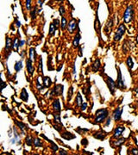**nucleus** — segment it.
<instances>
[{"mask_svg":"<svg viewBox=\"0 0 138 155\" xmlns=\"http://www.w3.org/2000/svg\"><path fill=\"white\" fill-rule=\"evenodd\" d=\"M24 43H25V41L24 40H22V41H20V44H19V46L20 47H22L24 45Z\"/></svg>","mask_w":138,"mask_h":155,"instance_id":"46","label":"nucleus"},{"mask_svg":"<svg viewBox=\"0 0 138 155\" xmlns=\"http://www.w3.org/2000/svg\"><path fill=\"white\" fill-rule=\"evenodd\" d=\"M131 153L133 155H138V149L137 148H132L131 149Z\"/></svg>","mask_w":138,"mask_h":155,"instance_id":"40","label":"nucleus"},{"mask_svg":"<svg viewBox=\"0 0 138 155\" xmlns=\"http://www.w3.org/2000/svg\"><path fill=\"white\" fill-rule=\"evenodd\" d=\"M125 141V138H121V139H118V140L113 141V144H114L115 147H119V146H121L123 143Z\"/></svg>","mask_w":138,"mask_h":155,"instance_id":"25","label":"nucleus"},{"mask_svg":"<svg viewBox=\"0 0 138 155\" xmlns=\"http://www.w3.org/2000/svg\"><path fill=\"white\" fill-rule=\"evenodd\" d=\"M73 86H71V87L69 88V90H68V94H67V99H68V101L71 100L72 96H73Z\"/></svg>","mask_w":138,"mask_h":155,"instance_id":"31","label":"nucleus"},{"mask_svg":"<svg viewBox=\"0 0 138 155\" xmlns=\"http://www.w3.org/2000/svg\"><path fill=\"white\" fill-rule=\"evenodd\" d=\"M26 67H27V70H28V72L30 76H32L34 72H35V67L33 66V61L30 60V59H28L26 61Z\"/></svg>","mask_w":138,"mask_h":155,"instance_id":"9","label":"nucleus"},{"mask_svg":"<svg viewBox=\"0 0 138 155\" xmlns=\"http://www.w3.org/2000/svg\"><path fill=\"white\" fill-rule=\"evenodd\" d=\"M112 26H113V19L112 18H110V19L109 20V22H107V24H106V26H105V31L109 32L110 29H111Z\"/></svg>","mask_w":138,"mask_h":155,"instance_id":"27","label":"nucleus"},{"mask_svg":"<svg viewBox=\"0 0 138 155\" xmlns=\"http://www.w3.org/2000/svg\"><path fill=\"white\" fill-rule=\"evenodd\" d=\"M59 155H68V153H67V152H66L65 150H60V152H59Z\"/></svg>","mask_w":138,"mask_h":155,"instance_id":"41","label":"nucleus"},{"mask_svg":"<svg viewBox=\"0 0 138 155\" xmlns=\"http://www.w3.org/2000/svg\"><path fill=\"white\" fill-rule=\"evenodd\" d=\"M51 84H52V81H51L50 77H45L44 79H43V85L45 86V87H49V86L51 85Z\"/></svg>","mask_w":138,"mask_h":155,"instance_id":"24","label":"nucleus"},{"mask_svg":"<svg viewBox=\"0 0 138 155\" xmlns=\"http://www.w3.org/2000/svg\"><path fill=\"white\" fill-rule=\"evenodd\" d=\"M15 123L17 124V126H18L20 128L22 129V130H23V129L25 128V125H24L23 123H22V122H18V121H15Z\"/></svg>","mask_w":138,"mask_h":155,"instance_id":"35","label":"nucleus"},{"mask_svg":"<svg viewBox=\"0 0 138 155\" xmlns=\"http://www.w3.org/2000/svg\"><path fill=\"white\" fill-rule=\"evenodd\" d=\"M19 44H20V42H19L18 38H15L14 42L12 43V48L16 50V51H17V50H18V47H20Z\"/></svg>","mask_w":138,"mask_h":155,"instance_id":"23","label":"nucleus"},{"mask_svg":"<svg viewBox=\"0 0 138 155\" xmlns=\"http://www.w3.org/2000/svg\"><path fill=\"white\" fill-rule=\"evenodd\" d=\"M124 130V127L123 126H118V127H117L116 128H115V130H114V134H113V137L114 138H118L121 136V134L123 132Z\"/></svg>","mask_w":138,"mask_h":155,"instance_id":"10","label":"nucleus"},{"mask_svg":"<svg viewBox=\"0 0 138 155\" xmlns=\"http://www.w3.org/2000/svg\"><path fill=\"white\" fill-rule=\"evenodd\" d=\"M57 29V28L55 26L54 23H51L50 24V29H49V35H53L55 33V30Z\"/></svg>","mask_w":138,"mask_h":155,"instance_id":"28","label":"nucleus"},{"mask_svg":"<svg viewBox=\"0 0 138 155\" xmlns=\"http://www.w3.org/2000/svg\"><path fill=\"white\" fill-rule=\"evenodd\" d=\"M101 67V64H100V60H98V59H97L96 60H95V62L92 64V71H93L94 72H98V71L99 70V68H100Z\"/></svg>","mask_w":138,"mask_h":155,"instance_id":"13","label":"nucleus"},{"mask_svg":"<svg viewBox=\"0 0 138 155\" xmlns=\"http://www.w3.org/2000/svg\"><path fill=\"white\" fill-rule=\"evenodd\" d=\"M80 38H81V36H80V31H78V32H77V34H76V35L74 36V39H73V47H79V45H80Z\"/></svg>","mask_w":138,"mask_h":155,"instance_id":"11","label":"nucleus"},{"mask_svg":"<svg viewBox=\"0 0 138 155\" xmlns=\"http://www.w3.org/2000/svg\"><path fill=\"white\" fill-rule=\"evenodd\" d=\"M109 115V112L106 109H100L96 111V118H95V122L96 123H101L106 119V117Z\"/></svg>","mask_w":138,"mask_h":155,"instance_id":"1","label":"nucleus"},{"mask_svg":"<svg viewBox=\"0 0 138 155\" xmlns=\"http://www.w3.org/2000/svg\"><path fill=\"white\" fill-rule=\"evenodd\" d=\"M14 69L16 72H19L22 69V60H18L15 63V66H14Z\"/></svg>","mask_w":138,"mask_h":155,"instance_id":"17","label":"nucleus"},{"mask_svg":"<svg viewBox=\"0 0 138 155\" xmlns=\"http://www.w3.org/2000/svg\"><path fill=\"white\" fill-rule=\"evenodd\" d=\"M110 121H111V119H110V117H109V118L107 119V122H106V123H105V126H106V127H108V126H109V125L110 124Z\"/></svg>","mask_w":138,"mask_h":155,"instance_id":"44","label":"nucleus"},{"mask_svg":"<svg viewBox=\"0 0 138 155\" xmlns=\"http://www.w3.org/2000/svg\"><path fill=\"white\" fill-rule=\"evenodd\" d=\"M67 19H66L65 17H61V22H60V26H61V29H66V27L67 26Z\"/></svg>","mask_w":138,"mask_h":155,"instance_id":"29","label":"nucleus"},{"mask_svg":"<svg viewBox=\"0 0 138 155\" xmlns=\"http://www.w3.org/2000/svg\"><path fill=\"white\" fill-rule=\"evenodd\" d=\"M50 143H51V145H52V147H52V150H53L54 152H56V151H57V150H58V146L55 145L54 142H52L51 140H50Z\"/></svg>","mask_w":138,"mask_h":155,"instance_id":"37","label":"nucleus"},{"mask_svg":"<svg viewBox=\"0 0 138 155\" xmlns=\"http://www.w3.org/2000/svg\"><path fill=\"white\" fill-rule=\"evenodd\" d=\"M33 155H38V154H36V153H34Z\"/></svg>","mask_w":138,"mask_h":155,"instance_id":"49","label":"nucleus"},{"mask_svg":"<svg viewBox=\"0 0 138 155\" xmlns=\"http://www.w3.org/2000/svg\"><path fill=\"white\" fill-rule=\"evenodd\" d=\"M25 6H26V9L28 10H31V1H30V0H28V1H26Z\"/></svg>","mask_w":138,"mask_h":155,"instance_id":"36","label":"nucleus"},{"mask_svg":"<svg viewBox=\"0 0 138 155\" xmlns=\"http://www.w3.org/2000/svg\"><path fill=\"white\" fill-rule=\"evenodd\" d=\"M76 102H77V106L78 107H81V105L83 104V100H82V97H81V94L80 92L77 94L76 97Z\"/></svg>","mask_w":138,"mask_h":155,"instance_id":"22","label":"nucleus"},{"mask_svg":"<svg viewBox=\"0 0 138 155\" xmlns=\"http://www.w3.org/2000/svg\"><path fill=\"white\" fill-rule=\"evenodd\" d=\"M117 86L121 90H123L125 88V85H124L123 77H122V72L120 71V68H118V72H117Z\"/></svg>","mask_w":138,"mask_h":155,"instance_id":"5","label":"nucleus"},{"mask_svg":"<svg viewBox=\"0 0 138 155\" xmlns=\"http://www.w3.org/2000/svg\"><path fill=\"white\" fill-rule=\"evenodd\" d=\"M25 143L30 147V146H32V144H34V139L30 135H28L25 139Z\"/></svg>","mask_w":138,"mask_h":155,"instance_id":"26","label":"nucleus"},{"mask_svg":"<svg viewBox=\"0 0 138 155\" xmlns=\"http://www.w3.org/2000/svg\"><path fill=\"white\" fill-rule=\"evenodd\" d=\"M86 107H87V104H86V102H83V104L81 105V109H82L83 111H85V109H86Z\"/></svg>","mask_w":138,"mask_h":155,"instance_id":"42","label":"nucleus"},{"mask_svg":"<svg viewBox=\"0 0 138 155\" xmlns=\"http://www.w3.org/2000/svg\"><path fill=\"white\" fill-rule=\"evenodd\" d=\"M123 107H117V108L115 109V111L113 112V119H114L116 122L120 120L122 116V114H123Z\"/></svg>","mask_w":138,"mask_h":155,"instance_id":"7","label":"nucleus"},{"mask_svg":"<svg viewBox=\"0 0 138 155\" xmlns=\"http://www.w3.org/2000/svg\"><path fill=\"white\" fill-rule=\"evenodd\" d=\"M35 58H36L35 49L34 48V47H30V48H29V59L34 62V61L35 60Z\"/></svg>","mask_w":138,"mask_h":155,"instance_id":"16","label":"nucleus"},{"mask_svg":"<svg viewBox=\"0 0 138 155\" xmlns=\"http://www.w3.org/2000/svg\"><path fill=\"white\" fill-rule=\"evenodd\" d=\"M61 135V137L63 139H65V140H71V139H73L74 138V136L73 135H72V134L71 133H69V132H65V133H63L60 134Z\"/></svg>","mask_w":138,"mask_h":155,"instance_id":"18","label":"nucleus"},{"mask_svg":"<svg viewBox=\"0 0 138 155\" xmlns=\"http://www.w3.org/2000/svg\"><path fill=\"white\" fill-rule=\"evenodd\" d=\"M95 29H96V31L100 29V22H99L98 16H97V18H96V20H95Z\"/></svg>","mask_w":138,"mask_h":155,"instance_id":"32","label":"nucleus"},{"mask_svg":"<svg viewBox=\"0 0 138 155\" xmlns=\"http://www.w3.org/2000/svg\"><path fill=\"white\" fill-rule=\"evenodd\" d=\"M131 42H130V41H125V42H123V51L124 54L128 53L129 51L131 49Z\"/></svg>","mask_w":138,"mask_h":155,"instance_id":"12","label":"nucleus"},{"mask_svg":"<svg viewBox=\"0 0 138 155\" xmlns=\"http://www.w3.org/2000/svg\"><path fill=\"white\" fill-rule=\"evenodd\" d=\"M54 24H55V26L57 28L58 27V25H59V20L58 19H55V21H54Z\"/></svg>","mask_w":138,"mask_h":155,"instance_id":"45","label":"nucleus"},{"mask_svg":"<svg viewBox=\"0 0 138 155\" xmlns=\"http://www.w3.org/2000/svg\"><path fill=\"white\" fill-rule=\"evenodd\" d=\"M77 27H78V22H77L74 18L72 19L71 21L69 22L68 25H67V29H68V31L70 33H73L74 30L77 29Z\"/></svg>","mask_w":138,"mask_h":155,"instance_id":"8","label":"nucleus"},{"mask_svg":"<svg viewBox=\"0 0 138 155\" xmlns=\"http://www.w3.org/2000/svg\"><path fill=\"white\" fill-rule=\"evenodd\" d=\"M10 47H12V44H11V39L10 37H6V40H5V50H6V51H10Z\"/></svg>","mask_w":138,"mask_h":155,"instance_id":"19","label":"nucleus"},{"mask_svg":"<svg viewBox=\"0 0 138 155\" xmlns=\"http://www.w3.org/2000/svg\"><path fill=\"white\" fill-rule=\"evenodd\" d=\"M37 3H38V4H39L40 6H42V3H43V2H42V1H38Z\"/></svg>","mask_w":138,"mask_h":155,"instance_id":"48","label":"nucleus"},{"mask_svg":"<svg viewBox=\"0 0 138 155\" xmlns=\"http://www.w3.org/2000/svg\"><path fill=\"white\" fill-rule=\"evenodd\" d=\"M125 31H126V27H125V25H124V23L120 24L119 27L117 29L116 34H115V35H114L115 42H118V41L121 40V38L123 37V35L125 34Z\"/></svg>","mask_w":138,"mask_h":155,"instance_id":"3","label":"nucleus"},{"mask_svg":"<svg viewBox=\"0 0 138 155\" xmlns=\"http://www.w3.org/2000/svg\"><path fill=\"white\" fill-rule=\"evenodd\" d=\"M81 143H82V145H84V146H86V145L88 144L86 139H83V140H82V142H81Z\"/></svg>","mask_w":138,"mask_h":155,"instance_id":"43","label":"nucleus"},{"mask_svg":"<svg viewBox=\"0 0 138 155\" xmlns=\"http://www.w3.org/2000/svg\"><path fill=\"white\" fill-rule=\"evenodd\" d=\"M59 12H60V16H64L65 12H66L64 6H60V9H59Z\"/></svg>","mask_w":138,"mask_h":155,"instance_id":"38","label":"nucleus"},{"mask_svg":"<svg viewBox=\"0 0 138 155\" xmlns=\"http://www.w3.org/2000/svg\"><path fill=\"white\" fill-rule=\"evenodd\" d=\"M106 83H107V85H108V87H109L110 92H111V94L114 95L115 91H116V88H117V85H116V83H115V81L113 80V79L110 77L107 76Z\"/></svg>","mask_w":138,"mask_h":155,"instance_id":"4","label":"nucleus"},{"mask_svg":"<svg viewBox=\"0 0 138 155\" xmlns=\"http://www.w3.org/2000/svg\"><path fill=\"white\" fill-rule=\"evenodd\" d=\"M126 64H127L129 70L131 71V69L133 68V66H134V62H133V60L131 58V56H129L127 58V60H126Z\"/></svg>","mask_w":138,"mask_h":155,"instance_id":"21","label":"nucleus"},{"mask_svg":"<svg viewBox=\"0 0 138 155\" xmlns=\"http://www.w3.org/2000/svg\"><path fill=\"white\" fill-rule=\"evenodd\" d=\"M38 71L39 72H42V58L40 59V60H39V66H38Z\"/></svg>","mask_w":138,"mask_h":155,"instance_id":"39","label":"nucleus"},{"mask_svg":"<svg viewBox=\"0 0 138 155\" xmlns=\"http://www.w3.org/2000/svg\"><path fill=\"white\" fill-rule=\"evenodd\" d=\"M34 145H35V147H42V142L39 138H35L34 139Z\"/></svg>","mask_w":138,"mask_h":155,"instance_id":"30","label":"nucleus"},{"mask_svg":"<svg viewBox=\"0 0 138 155\" xmlns=\"http://www.w3.org/2000/svg\"><path fill=\"white\" fill-rule=\"evenodd\" d=\"M54 116H55V121L56 122V123L61 124V122H60V115H59V114H55Z\"/></svg>","mask_w":138,"mask_h":155,"instance_id":"34","label":"nucleus"},{"mask_svg":"<svg viewBox=\"0 0 138 155\" xmlns=\"http://www.w3.org/2000/svg\"><path fill=\"white\" fill-rule=\"evenodd\" d=\"M20 98L22 100H23L24 102H27L28 101V98H29V95H28V92H27L26 89L23 88L22 90V92H21V95H20Z\"/></svg>","mask_w":138,"mask_h":155,"instance_id":"15","label":"nucleus"},{"mask_svg":"<svg viewBox=\"0 0 138 155\" xmlns=\"http://www.w3.org/2000/svg\"><path fill=\"white\" fill-rule=\"evenodd\" d=\"M63 90H64V86L63 85H55L53 90L51 91V94L55 95V96H60L62 94Z\"/></svg>","mask_w":138,"mask_h":155,"instance_id":"6","label":"nucleus"},{"mask_svg":"<svg viewBox=\"0 0 138 155\" xmlns=\"http://www.w3.org/2000/svg\"><path fill=\"white\" fill-rule=\"evenodd\" d=\"M53 108L55 112H60V102L59 99H55L53 102Z\"/></svg>","mask_w":138,"mask_h":155,"instance_id":"14","label":"nucleus"},{"mask_svg":"<svg viewBox=\"0 0 138 155\" xmlns=\"http://www.w3.org/2000/svg\"><path fill=\"white\" fill-rule=\"evenodd\" d=\"M16 25H17V28H19L20 26H21V23H20L19 21H17V20H16Z\"/></svg>","mask_w":138,"mask_h":155,"instance_id":"47","label":"nucleus"},{"mask_svg":"<svg viewBox=\"0 0 138 155\" xmlns=\"http://www.w3.org/2000/svg\"><path fill=\"white\" fill-rule=\"evenodd\" d=\"M105 134V132H97L93 134V136L95 138L98 139V140H104L105 138V134Z\"/></svg>","mask_w":138,"mask_h":155,"instance_id":"20","label":"nucleus"},{"mask_svg":"<svg viewBox=\"0 0 138 155\" xmlns=\"http://www.w3.org/2000/svg\"><path fill=\"white\" fill-rule=\"evenodd\" d=\"M36 12H37L36 8H34L33 10L30 11V17L32 19H35V17H36Z\"/></svg>","mask_w":138,"mask_h":155,"instance_id":"33","label":"nucleus"},{"mask_svg":"<svg viewBox=\"0 0 138 155\" xmlns=\"http://www.w3.org/2000/svg\"><path fill=\"white\" fill-rule=\"evenodd\" d=\"M134 17V10H133V5H129L125 10V12L123 14V21L125 23H129L133 20Z\"/></svg>","mask_w":138,"mask_h":155,"instance_id":"2","label":"nucleus"}]
</instances>
